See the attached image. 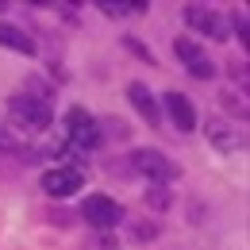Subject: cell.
<instances>
[{"instance_id": "cell-11", "label": "cell", "mask_w": 250, "mask_h": 250, "mask_svg": "<svg viewBox=\"0 0 250 250\" xmlns=\"http://www.w3.org/2000/svg\"><path fill=\"white\" fill-rule=\"evenodd\" d=\"M100 12H108V16H124V12H146V4H143V0H135V4H112V0H100Z\"/></svg>"}, {"instance_id": "cell-15", "label": "cell", "mask_w": 250, "mask_h": 250, "mask_svg": "<svg viewBox=\"0 0 250 250\" xmlns=\"http://www.w3.org/2000/svg\"><path fill=\"white\" fill-rule=\"evenodd\" d=\"M235 31H239V39L247 42V20H243V16H235Z\"/></svg>"}, {"instance_id": "cell-6", "label": "cell", "mask_w": 250, "mask_h": 250, "mask_svg": "<svg viewBox=\"0 0 250 250\" xmlns=\"http://www.w3.org/2000/svg\"><path fill=\"white\" fill-rule=\"evenodd\" d=\"M162 104L169 108V120L177 124V131H192L196 127V108H192V100L185 93H166Z\"/></svg>"}, {"instance_id": "cell-7", "label": "cell", "mask_w": 250, "mask_h": 250, "mask_svg": "<svg viewBox=\"0 0 250 250\" xmlns=\"http://www.w3.org/2000/svg\"><path fill=\"white\" fill-rule=\"evenodd\" d=\"M185 23L196 27V31L212 35V39H223V20H219L212 8H200V4H188L185 8Z\"/></svg>"}, {"instance_id": "cell-13", "label": "cell", "mask_w": 250, "mask_h": 250, "mask_svg": "<svg viewBox=\"0 0 250 250\" xmlns=\"http://www.w3.org/2000/svg\"><path fill=\"white\" fill-rule=\"evenodd\" d=\"M188 69H192L196 77H204V81H208V77L216 73V69H212V62H208V58H200V62H196V65H188Z\"/></svg>"}, {"instance_id": "cell-4", "label": "cell", "mask_w": 250, "mask_h": 250, "mask_svg": "<svg viewBox=\"0 0 250 250\" xmlns=\"http://www.w3.org/2000/svg\"><path fill=\"white\" fill-rule=\"evenodd\" d=\"M131 162H135V169H139L146 181H158V185L177 177V166H173L166 154H158V150H135V154H131Z\"/></svg>"}, {"instance_id": "cell-5", "label": "cell", "mask_w": 250, "mask_h": 250, "mask_svg": "<svg viewBox=\"0 0 250 250\" xmlns=\"http://www.w3.org/2000/svg\"><path fill=\"white\" fill-rule=\"evenodd\" d=\"M120 204L112 200V196H104V192H93V196H85V219L93 223L96 231H108V227H116L120 223Z\"/></svg>"}, {"instance_id": "cell-12", "label": "cell", "mask_w": 250, "mask_h": 250, "mask_svg": "<svg viewBox=\"0 0 250 250\" xmlns=\"http://www.w3.org/2000/svg\"><path fill=\"white\" fill-rule=\"evenodd\" d=\"M124 46H131V54H139V58H146V62H154V54H150V50H146V46H143L139 39H127Z\"/></svg>"}, {"instance_id": "cell-8", "label": "cell", "mask_w": 250, "mask_h": 250, "mask_svg": "<svg viewBox=\"0 0 250 250\" xmlns=\"http://www.w3.org/2000/svg\"><path fill=\"white\" fill-rule=\"evenodd\" d=\"M127 96H131V104L139 108V116H143L146 124H158V116H162V112H158V100L150 96V89H146V85H131V89H127Z\"/></svg>"}, {"instance_id": "cell-1", "label": "cell", "mask_w": 250, "mask_h": 250, "mask_svg": "<svg viewBox=\"0 0 250 250\" xmlns=\"http://www.w3.org/2000/svg\"><path fill=\"white\" fill-rule=\"evenodd\" d=\"M8 108H12V120L23 127V131H46L50 120H54V108L46 104V100H39L31 93H20L8 100Z\"/></svg>"}, {"instance_id": "cell-3", "label": "cell", "mask_w": 250, "mask_h": 250, "mask_svg": "<svg viewBox=\"0 0 250 250\" xmlns=\"http://www.w3.org/2000/svg\"><path fill=\"white\" fill-rule=\"evenodd\" d=\"M81 185H85V173H81V169H73V166H54V169H46V173H42V192H46V196H54V200L73 196Z\"/></svg>"}, {"instance_id": "cell-14", "label": "cell", "mask_w": 250, "mask_h": 250, "mask_svg": "<svg viewBox=\"0 0 250 250\" xmlns=\"http://www.w3.org/2000/svg\"><path fill=\"white\" fill-rule=\"evenodd\" d=\"M150 204H154V208H166V204H169V200H166V192H162V188H158V192H150Z\"/></svg>"}, {"instance_id": "cell-9", "label": "cell", "mask_w": 250, "mask_h": 250, "mask_svg": "<svg viewBox=\"0 0 250 250\" xmlns=\"http://www.w3.org/2000/svg\"><path fill=\"white\" fill-rule=\"evenodd\" d=\"M0 46H8V50H16V54H35L31 35L12 27V23H0Z\"/></svg>"}, {"instance_id": "cell-2", "label": "cell", "mask_w": 250, "mask_h": 250, "mask_svg": "<svg viewBox=\"0 0 250 250\" xmlns=\"http://www.w3.org/2000/svg\"><path fill=\"white\" fill-rule=\"evenodd\" d=\"M65 146H73V150H96L100 146V124L85 108H69V116H65Z\"/></svg>"}, {"instance_id": "cell-10", "label": "cell", "mask_w": 250, "mask_h": 250, "mask_svg": "<svg viewBox=\"0 0 250 250\" xmlns=\"http://www.w3.org/2000/svg\"><path fill=\"white\" fill-rule=\"evenodd\" d=\"M173 54H177L181 62H188V65H196L200 58H204V54H200V46H196L192 39H177V42H173Z\"/></svg>"}]
</instances>
